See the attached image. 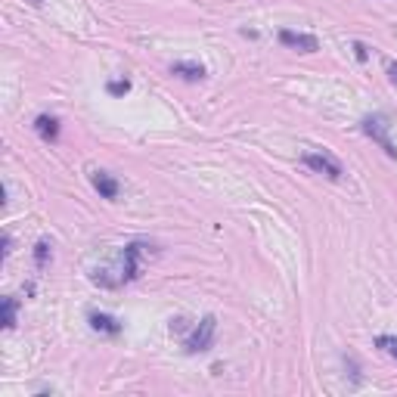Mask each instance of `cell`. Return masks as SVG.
<instances>
[{"label":"cell","instance_id":"cell-1","mask_svg":"<svg viewBox=\"0 0 397 397\" xmlns=\"http://www.w3.org/2000/svg\"><path fill=\"white\" fill-rule=\"evenodd\" d=\"M214 332H217V320L214 317H202L199 323H192V329L183 335V351L187 354H202L214 344Z\"/></svg>","mask_w":397,"mask_h":397},{"label":"cell","instance_id":"cell-2","mask_svg":"<svg viewBox=\"0 0 397 397\" xmlns=\"http://www.w3.org/2000/svg\"><path fill=\"white\" fill-rule=\"evenodd\" d=\"M388 131H391V124H388L385 115H366V118H363V134H366V137H373L391 158H397V143L388 137Z\"/></svg>","mask_w":397,"mask_h":397},{"label":"cell","instance_id":"cell-3","mask_svg":"<svg viewBox=\"0 0 397 397\" xmlns=\"http://www.w3.org/2000/svg\"><path fill=\"white\" fill-rule=\"evenodd\" d=\"M304 165H308L310 171L329 177V180H342V177H344L342 162H339V158H332L329 152H304Z\"/></svg>","mask_w":397,"mask_h":397},{"label":"cell","instance_id":"cell-4","mask_svg":"<svg viewBox=\"0 0 397 397\" xmlns=\"http://www.w3.org/2000/svg\"><path fill=\"white\" fill-rule=\"evenodd\" d=\"M140 255H143L140 242H131V246H124L121 261H118V285L131 283V280H137V276H140Z\"/></svg>","mask_w":397,"mask_h":397},{"label":"cell","instance_id":"cell-5","mask_svg":"<svg viewBox=\"0 0 397 397\" xmlns=\"http://www.w3.org/2000/svg\"><path fill=\"white\" fill-rule=\"evenodd\" d=\"M280 44L298 50V53H317L320 50V40L314 35H301V31H289V28L280 31Z\"/></svg>","mask_w":397,"mask_h":397},{"label":"cell","instance_id":"cell-6","mask_svg":"<svg viewBox=\"0 0 397 397\" xmlns=\"http://www.w3.org/2000/svg\"><path fill=\"white\" fill-rule=\"evenodd\" d=\"M90 180H94V190L99 192V196L103 199H118V180L109 171H94V177H90Z\"/></svg>","mask_w":397,"mask_h":397},{"label":"cell","instance_id":"cell-7","mask_svg":"<svg viewBox=\"0 0 397 397\" xmlns=\"http://www.w3.org/2000/svg\"><path fill=\"white\" fill-rule=\"evenodd\" d=\"M35 131H38L40 140L56 143L59 140V118L56 115H38L35 118Z\"/></svg>","mask_w":397,"mask_h":397},{"label":"cell","instance_id":"cell-8","mask_svg":"<svg viewBox=\"0 0 397 397\" xmlns=\"http://www.w3.org/2000/svg\"><path fill=\"white\" fill-rule=\"evenodd\" d=\"M90 329L106 332V335H118L121 332V323H118L115 317H109V314H90Z\"/></svg>","mask_w":397,"mask_h":397},{"label":"cell","instance_id":"cell-9","mask_svg":"<svg viewBox=\"0 0 397 397\" xmlns=\"http://www.w3.org/2000/svg\"><path fill=\"white\" fill-rule=\"evenodd\" d=\"M171 75H177V78H183V81H202L205 78V69L196 65V62H174Z\"/></svg>","mask_w":397,"mask_h":397},{"label":"cell","instance_id":"cell-10","mask_svg":"<svg viewBox=\"0 0 397 397\" xmlns=\"http://www.w3.org/2000/svg\"><path fill=\"white\" fill-rule=\"evenodd\" d=\"M16 314H19V301H16L13 295H6L4 298V329L16 326Z\"/></svg>","mask_w":397,"mask_h":397},{"label":"cell","instance_id":"cell-11","mask_svg":"<svg viewBox=\"0 0 397 397\" xmlns=\"http://www.w3.org/2000/svg\"><path fill=\"white\" fill-rule=\"evenodd\" d=\"M376 348L385 351L388 357L397 360V339H394V335H379V339H376Z\"/></svg>","mask_w":397,"mask_h":397},{"label":"cell","instance_id":"cell-12","mask_svg":"<svg viewBox=\"0 0 397 397\" xmlns=\"http://www.w3.org/2000/svg\"><path fill=\"white\" fill-rule=\"evenodd\" d=\"M47 258H50V242H38V246H35V264L44 267Z\"/></svg>","mask_w":397,"mask_h":397},{"label":"cell","instance_id":"cell-13","mask_svg":"<svg viewBox=\"0 0 397 397\" xmlns=\"http://www.w3.org/2000/svg\"><path fill=\"white\" fill-rule=\"evenodd\" d=\"M109 94H112V97H121V94H128V90H131V81L128 78H124V81H109Z\"/></svg>","mask_w":397,"mask_h":397},{"label":"cell","instance_id":"cell-14","mask_svg":"<svg viewBox=\"0 0 397 397\" xmlns=\"http://www.w3.org/2000/svg\"><path fill=\"white\" fill-rule=\"evenodd\" d=\"M388 78H391L394 90H397V62H391V65H388Z\"/></svg>","mask_w":397,"mask_h":397},{"label":"cell","instance_id":"cell-15","mask_svg":"<svg viewBox=\"0 0 397 397\" xmlns=\"http://www.w3.org/2000/svg\"><path fill=\"white\" fill-rule=\"evenodd\" d=\"M13 251V239H10V233H4V255H10Z\"/></svg>","mask_w":397,"mask_h":397},{"label":"cell","instance_id":"cell-16","mask_svg":"<svg viewBox=\"0 0 397 397\" xmlns=\"http://www.w3.org/2000/svg\"><path fill=\"white\" fill-rule=\"evenodd\" d=\"M354 50H357V56H360V59H366V47H363V44H354Z\"/></svg>","mask_w":397,"mask_h":397},{"label":"cell","instance_id":"cell-17","mask_svg":"<svg viewBox=\"0 0 397 397\" xmlns=\"http://www.w3.org/2000/svg\"><path fill=\"white\" fill-rule=\"evenodd\" d=\"M31 4H40V0H31Z\"/></svg>","mask_w":397,"mask_h":397}]
</instances>
